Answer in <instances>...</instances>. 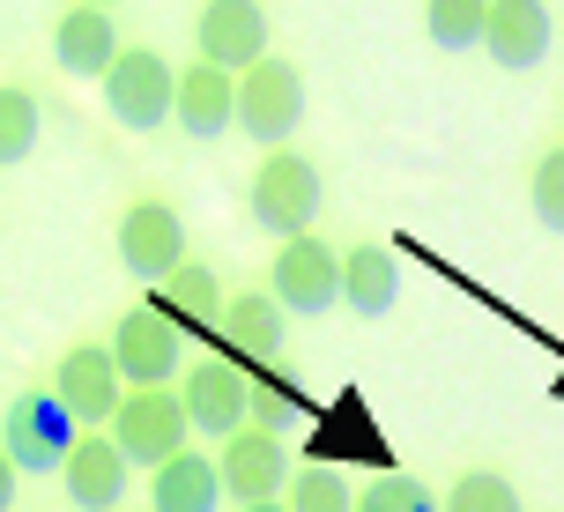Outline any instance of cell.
Instances as JSON below:
<instances>
[{"label": "cell", "instance_id": "obj_1", "mask_svg": "<svg viewBox=\"0 0 564 512\" xmlns=\"http://www.w3.org/2000/svg\"><path fill=\"white\" fill-rule=\"evenodd\" d=\"M230 127L246 134V142H268L282 149L297 127H305V75L290 67V59H253L246 75H238V97H230Z\"/></svg>", "mask_w": 564, "mask_h": 512}, {"label": "cell", "instance_id": "obj_2", "mask_svg": "<svg viewBox=\"0 0 564 512\" xmlns=\"http://www.w3.org/2000/svg\"><path fill=\"white\" fill-rule=\"evenodd\" d=\"M0 454L15 460V476H59V460L75 454V416L53 386H23L0 416Z\"/></svg>", "mask_w": 564, "mask_h": 512}, {"label": "cell", "instance_id": "obj_3", "mask_svg": "<svg viewBox=\"0 0 564 512\" xmlns=\"http://www.w3.org/2000/svg\"><path fill=\"white\" fill-rule=\"evenodd\" d=\"M319 200H327V178H319V164H312V156H297V149H268V164L253 171V194H246V208H253V224L282 246V238L312 230Z\"/></svg>", "mask_w": 564, "mask_h": 512}, {"label": "cell", "instance_id": "obj_4", "mask_svg": "<svg viewBox=\"0 0 564 512\" xmlns=\"http://www.w3.org/2000/svg\"><path fill=\"white\" fill-rule=\"evenodd\" d=\"M290 319H319L327 305H341V253L319 238V230H297L275 246V283H268Z\"/></svg>", "mask_w": 564, "mask_h": 512}, {"label": "cell", "instance_id": "obj_5", "mask_svg": "<svg viewBox=\"0 0 564 512\" xmlns=\"http://www.w3.org/2000/svg\"><path fill=\"white\" fill-rule=\"evenodd\" d=\"M186 408L171 386H134V394H119L112 408V446L127 454V468H164L178 446H186Z\"/></svg>", "mask_w": 564, "mask_h": 512}, {"label": "cell", "instance_id": "obj_6", "mask_svg": "<svg viewBox=\"0 0 564 512\" xmlns=\"http://www.w3.org/2000/svg\"><path fill=\"white\" fill-rule=\"evenodd\" d=\"M105 83V105H112L119 127H134V134H149V127H164L171 119V89H178V67H171L164 53H149V45H119V59L97 75Z\"/></svg>", "mask_w": 564, "mask_h": 512}, {"label": "cell", "instance_id": "obj_7", "mask_svg": "<svg viewBox=\"0 0 564 512\" xmlns=\"http://www.w3.org/2000/svg\"><path fill=\"white\" fill-rule=\"evenodd\" d=\"M178 260H186L178 208H171V200H134V208L119 216V268H127L134 283H164Z\"/></svg>", "mask_w": 564, "mask_h": 512}, {"label": "cell", "instance_id": "obj_8", "mask_svg": "<svg viewBox=\"0 0 564 512\" xmlns=\"http://www.w3.org/2000/svg\"><path fill=\"white\" fill-rule=\"evenodd\" d=\"M112 364L127 386H164V379H178V349H186V335L171 327L156 305H134V313L112 327Z\"/></svg>", "mask_w": 564, "mask_h": 512}, {"label": "cell", "instance_id": "obj_9", "mask_svg": "<svg viewBox=\"0 0 564 512\" xmlns=\"http://www.w3.org/2000/svg\"><path fill=\"white\" fill-rule=\"evenodd\" d=\"M200 59L224 67V75H246L253 59H268V8L260 0H200Z\"/></svg>", "mask_w": 564, "mask_h": 512}, {"label": "cell", "instance_id": "obj_10", "mask_svg": "<svg viewBox=\"0 0 564 512\" xmlns=\"http://www.w3.org/2000/svg\"><path fill=\"white\" fill-rule=\"evenodd\" d=\"M53 394L67 401V416H75V424H112L127 379H119V364H112V349H105V341H75V349L53 364Z\"/></svg>", "mask_w": 564, "mask_h": 512}, {"label": "cell", "instance_id": "obj_11", "mask_svg": "<svg viewBox=\"0 0 564 512\" xmlns=\"http://www.w3.org/2000/svg\"><path fill=\"white\" fill-rule=\"evenodd\" d=\"M216 476H224V498H238V505L282 498V483H290L282 438H268V431H253V424H238L224 438V454H216Z\"/></svg>", "mask_w": 564, "mask_h": 512}, {"label": "cell", "instance_id": "obj_12", "mask_svg": "<svg viewBox=\"0 0 564 512\" xmlns=\"http://www.w3.org/2000/svg\"><path fill=\"white\" fill-rule=\"evenodd\" d=\"M178 408H186V424H194V431L230 438V431L246 424V371L230 364V357L194 364V379H178Z\"/></svg>", "mask_w": 564, "mask_h": 512}, {"label": "cell", "instance_id": "obj_13", "mask_svg": "<svg viewBox=\"0 0 564 512\" xmlns=\"http://www.w3.org/2000/svg\"><path fill=\"white\" fill-rule=\"evenodd\" d=\"M482 45H490V59L512 67V75L542 67V59H550V8H542V0H490Z\"/></svg>", "mask_w": 564, "mask_h": 512}, {"label": "cell", "instance_id": "obj_14", "mask_svg": "<svg viewBox=\"0 0 564 512\" xmlns=\"http://www.w3.org/2000/svg\"><path fill=\"white\" fill-rule=\"evenodd\" d=\"M216 335L230 341V357H246V364H275L282 335H290V313H282L268 290H238V297H224Z\"/></svg>", "mask_w": 564, "mask_h": 512}, {"label": "cell", "instance_id": "obj_15", "mask_svg": "<svg viewBox=\"0 0 564 512\" xmlns=\"http://www.w3.org/2000/svg\"><path fill=\"white\" fill-rule=\"evenodd\" d=\"M59 476H67V498L83 512H119V498L134 483V468H127V454L112 438H75V454L59 460Z\"/></svg>", "mask_w": 564, "mask_h": 512}, {"label": "cell", "instance_id": "obj_16", "mask_svg": "<svg viewBox=\"0 0 564 512\" xmlns=\"http://www.w3.org/2000/svg\"><path fill=\"white\" fill-rule=\"evenodd\" d=\"M149 512H224V476L216 460L178 446L164 468H149Z\"/></svg>", "mask_w": 564, "mask_h": 512}, {"label": "cell", "instance_id": "obj_17", "mask_svg": "<svg viewBox=\"0 0 564 512\" xmlns=\"http://www.w3.org/2000/svg\"><path fill=\"white\" fill-rule=\"evenodd\" d=\"M230 97H238V75L194 59V67L178 75V89H171V119H178L194 142H216V134H230Z\"/></svg>", "mask_w": 564, "mask_h": 512}, {"label": "cell", "instance_id": "obj_18", "mask_svg": "<svg viewBox=\"0 0 564 512\" xmlns=\"http://www.w3.org/2000/svg\"><path fill=\"white\" fill-rule=\"evenodd\" d=\"M53 59L67 67V75H105V67L119 59V23H112V8H89V0H75V8L53 23Z\"/></svg>", "mask_w": 564, "mask_h": 512}, {"label": "cell", "instance_id": "obj_19", "mask_svg": "<svg viewBox=\"0 0 564 512\" xmlns=\"http://www.w3.org/2000/svg\"><path fill=\"white\" fill-rule=\"evenodd\" d=\"M156 313H164L178 335H208V327L224 319V290H216V275H208L200 260H178L164 283H156Z\"/></svg>", "mask_w": 564, "mask_h": 512}, {"label": "cell", "instance_id": "obj_20", "mask_svg": "<svg viewBox=\"0 0 564 512\" xmlns=\"http://www.w3.org/2000/svg\"><path fill=\"white\" fill-rule=\"evenodd\" d=\"M401 297V260L387 246H357V253H341V305L357 319H387Z\"/></svg>", "mask_w": 564, "mask_h": 512}, {"label": "cell", "instance_id": "obj_21", "mask_svg": "<svg viewBox=\"0 0 564 512\" xmlns=\"http://www.w3.org/2000/svg\"><path fill=\"white\" fill-rule=\"evenodd\" d=\"M312 416L305 386L290 379V371H268V379H246V424L268 431V438H290V431Z\"/></svg>", "mask_w": 564, "mask_h": 512}, {"label": "cell", "instance_id": "obj_22", "mask_svg": "<svg viewBox=\"0 0 564 512\" xmlns=\"http://www.w3.org/2000/svg\"><path fill=\"white\" fill-rule=\"evenodd\" d=\"M37 127H45V105H37V89L0 83V164H23L30 149H37Z\"/></svg>", "mask_w": 564, "mask_h": 512}, {"label": "cell", "instance_id": "obj_23", "mask_svg": "<svg viewBox=\"0 0 564 512\" xmlns=\"http://www.w3.org/2000/svg\"><path fill=\"white\" fill-rule=\"evenodd\" d=\"M482 15H490V0H423V30H431L438 53L482 45Z\"/></svg>", "mask_w": 564, "mask_h": 512}, {"label": "cell", "instance_id": "obj_24", "mask_svg": "<svg viewBox=\"0 0 564 512\" xmlns=\"http://www.w3.org/2000/svg\"><path fill=\"white\" fill-rule=\"evenodd\" d=\"M438 512H520V490H512L498 468H468V476L446 490Z\"/></svg>", "mask_w": 564, "mask_h": 512}, {"label": "cell", "instance_id": "obj_25", "mask_svg": "<svg viewBox=\"0 0 564 512\" xmlns=\"http://www.w3.org/2000/svg\"><path fill=\"white\" fill-rule=\"evenodd\" d=\"M290 512H357V490L341 483L335 468H305V476H290Z\"/></svg>", "mask_w": 564, "mask_h": 512}, {"label": "cell", "instance_id": "obj_26", "mask_svg": "<svg viewBox=\"0 0 564 512\" xmlns=\"http://www.w3.org/2000/svg\"><path fill=\"white\" fill-rule=\"evenodd\" d=\"M357 512H438V498L416 476H371V490H357Z\"/></svg>", "mask_w": 564, "mask_h": 512}, {"label": "cell", "instance_id": "obj_27", "mask_svg": "<svg viewBox=\"0 0 564 512\" xmlns=\"http://www.w3.org/2000/svg\"><path fill=\"white\" fill-rule=\"evenodd\" d=\"M528 200H535V224L564 238V149H550V156L535 164V178H528Z\"/></svg>", "mask_w": 564, "mask_h": 512}, {"label": "cell", "instance_id": "obj_28", "mask_svg": "<svg viewBox=\"0 0 564 512\" xmlns=\"http://www.w3.org/2000/svg\"><path fill=\"white\" fill-rule=\"evenodd\" d=\"M8 505H15V460L0 454V512H8Z\"/></svg>", "mask_w": 564, "mask_h": 512}, {"label": "cell", "instance_id": "obj_29", "mask_svg": "<svg viewBox=\"0 0 564 512\" xmlns=\"http://www.w3.org/2000/svg\"><path fill=\"white\" fill-rule=\"evenodd\" d=\"M238 512H290V505H275V498H260V505H238Z\"/></svg>", "mask_w": 564, "mask_h": 512}, {"label": "cell", "instance_id": "obj_30", "mask_svg": "<svg viewBox=\"0 0 564 512\" xmlns=\"http://www.w3.org/2000/svg\"><path fill=\"white\" fill-rule=\"evenodd\" d=\"M89 8H119V0H89Z\"/></svg>", "mask_w": 564, "mask_h": 512}]
</instances>
